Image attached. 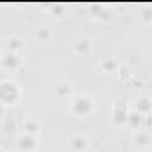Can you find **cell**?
<instances>
[{
    "mask_svg": "<svg viewBox=\"0 0 152 152\" xmlns=\"http://www.w3.org/2000/svg\"><path fill=\"white\" fill-rule=\"evenodd\" d=\"M129 75H131V70H129L127 66L120 70V77H122V79H127V77H129Z\"/></svg>",
    "mask_w": 152,
    "mask_h": 152,
    "instance_id": "16",
    "label": "cell"
},
{
    "mask_svg": "<svg viewBox=\"0 0 152 152\" xmlns=\"http://www.w3.org/2000/svg\"><path fill=\"white\" fill-rule=\"evenodd\" d=\"M0 152H7V150H4V148H2V147H0Z\"/></svg>",
    "mask_w": 152,
    "mask_h": 152,
    "instance_id": "19",
    "label": "cell"
},
{
    "mask_svg": "<svg viewBox=\"0 0 152 152\" xmlns=\"http://www.w3.org/2000/svg\"><path fill=\"white\" fill-rule=\"evenodd\" d=\"M54 9H56V13H57V16H61V13H63V7H61V6H56Z\"/></svg>",
    "mask_w": 152,
    "mask_h": 152,
    "instance_id": "17",
    "label": "cell"
},
{
    "mask_svg": "<svg viewBox=\"0 0 152 152\" xmlns=\"http://www.w3.org/2000/svg\"><path fill=\"white\" fill-rule=\"evenodd\" d=\"M54 90H56V95L61 97V99H64V97H68V95L72 93V86H70L68 83H57V84L54 86Z\"/></svg>",
    "mask_w": 152,
    "mask_h": 152,
    "instance_id": "10",
    "label": "cell"
},
{
    "mask_svg": "<svg viewBox=\"0 0 152 152\" xmlns=\"http://www.w3.org/2000/svg\"><path fill=\"white\" fill-rule=\"evenodd\" d=\"M0 63H2V66L6 68V70H16V68H20V57H18V54H15V52H6L4 56H2V59H0Z\"/></svg>",
    "mask_w": 152,
    "mask_h": 152,
    "instance_id": "5",
    "label": "cell"
},
{
    "mask_svg": "<svg viewBox=\"0 0 152 152\" xmlns=\"http://www.w3.org/2000/svg\"><path fill=\"white\" fill-rule=\"evenodd\" d=\"M20 48H22V39L16 38V36L9 38V41H7V52H15V54H18Z\"/></svg>",
    "mask_w": 152,
    "mask_h": 152,
    "instance_id": "12",
    "label": "cell"
},
{
    "mask_svg": "<svg viewBox=\"0 0 152 152\" xmlns=\"http://www.w3.org/2000/svg\"><path fill=\"white\" fill-rule=\"evenodd\" d=\"M136 113H140V115H148L150 113V99L148 97L138 99V102H136Z\"/></svg>",
    "mask_w": 152,
    "mask_h": 152,
    "instance_id": "8",
    "label": "cell"
},
{
    "mask_svg": "<svg viewBox=\"0 0 152 152\" xmlns=\"http://www.w3.org/2000/svg\"><path fill=\"white\" fill-rule=\"evenodd\" d=\"M16 129V120L15 118H6L4 120V131L6 132H13Z\"/></svg>",
    "mask_w": 152,
    "mask_h": 152,
    "instance_id": "15",
    "label": "cell"
},
{
    "mask_svg": "<svg viewBox=\"0 0 152 152\" xmlns=\"http://www.w3.org/2000/svg\"><path fill=\"white\" fill-rule=\"evenodd\" d=\"M39 131V124L36 120H25L23 122V134H31V136H36Z\"/></svg>",
    "mask_w": 152,
    "mask_h": 152,
    "instance_id": "9",
    "label": "cell"
},
{
    "mask_svg": "<svg viewBox=\"0 0 152 152\" xmlns=\"http://www.w3.org/2000/svg\"><path fill=\"white\" fill-rule=\"evenodd\" d=\"M72 111L79 116H88L93 111V100L88 95H79L72 100Z\"/></svg>",
    "mask_w": 152,
    "mask_h": 152,
    "instance_id": "2",
    "label": "cell"
},
{
    "mask_svg": "<svg viewBox=\"0 0 152 152\" xmlns=\"http://www.w3.org/2000/svg\"><path fill=\"white\" fill-rule=\"evenodd\" d=\"M20 97V88L15 81H2L0 83V106L15 104Z\"/></svg>",
    "mask_w": 152,
    "mask_h": 152,
    "instance_id": "1",
    "label": "cell"
},
{
    "mask_svg": "<svg viewBox=\"0 0 152 152\" xmlns=\"http://www.w3.org/2000/svg\"><path fill=\"white\" fill-rule=\"evenodd\" d=\"M127 116H129L127 104L122 102V100H118V102L115 104V109H113V120H115V124H118V125L125 124V122H127Z\"/></svg>",
    "mask_w": 152,
    "mask_h": 152,
    "instance_id": "4",
    "label": "cell"
},
{
    "mask_svg": "<svg viewBox=\"0 0 152 152\" xmlns=\"http://www.w3.org/2000/svg\"><path fill=\"white\" fill-rule=\"evenodd\" d=\"M2 111H4V106H0V115H2Z\"/></svg>",
    "mask_w": 152,
    "mask_h": 152,
    "instance_id": "18",
    "label": "cell"
},
{
    "mask_svg": "<svg viewBox=\"0 0 152 152\" xmlns=\"http://www.w3.org/2000/svg\"><path fill=\"white\" fill-rule=\"evenodd\" d=\"M68 145H70V148H72L73 152H84L86 147H88V140H86L84 136H81V134H75V136L70 138Z\"/></svg>",
    "mask_w": 152,
    "mask_h": 152,
    "instance_id": "6",
    "label": "cell"
},
{
    "mask_svg": "<svg viewBox=\"0 0 152 152\" xmlns=\"http://www.w3.org/2000/svg\"><path fill=\"white\" fill-rule=\"evenodd\" d=\"M16 145L22 152H34L38 148V140L36 136H31V134H22L18 140H16Z\"/></svg>",
    "mask_w": 152,
    "mask_h": 152,
    "instance_id": "3",
    "label": "cell"
},
{
    "mask_svg": "<svg viewBox=\"0 0 152 152\" xmlns=\"http://www.w3.org/2000/svg\"><path fill=\"white\" fill-rule=\"evenodd\" d=\"M100 66H102L106 72H113V70H116V68H118V61H116L115 57H106V59H102Z\"/></svg>",
    "mask_w": 152,
    "mask_h": 152,
    "instance_id": "13",
    "label": "cell"
},
{
    "mask_svg": "<svg viewBox=\"0 0 152 152\" xmlns=\"http://www.w3.org/2000/svg\"><path fill=\"white\" fill-rule=\"evenodd\" d=\"M134 143H136L140 148H147L148 143H150L148 132H147V131H138V132H134Z\"/></svg>",
    "mask_w": 152,
    "mask_h": 152,
    "instance_id": "7",
    "label": "cell"
},
{
    "mask_svg": "<svg viewBox=\"0 0 152 152\" xmlns=\"http://www.w3.org/2000/svg\"><path fill=\"white\" fill-rule=\"evenodd\" d=\"M36 36H38L39 41H48V39L52 38V31H50L48 27H39L38 32H36Z\"/></svg>",
    "mask_w": 152,
    "mask_h": 152,
    "instance_id": "14",
    "label": "cell"
},
{
    "mask_svg": "<svg viewBox=\"0 0 152 152\" xmlns=\"http://www.w3.org/2000/svg\"><path fill=\"white\" fill-rule=\"evenodd\" d=\"M73 48H75V52H77V54H88L90 48H91V41L86 39V38H83V39H79L77 43H75Z\"/></svg>",
    "mask_w": 152,
    "mask_h": 152,
    "instance_id": "11",
    "label": "cell"
}]
</instances>
